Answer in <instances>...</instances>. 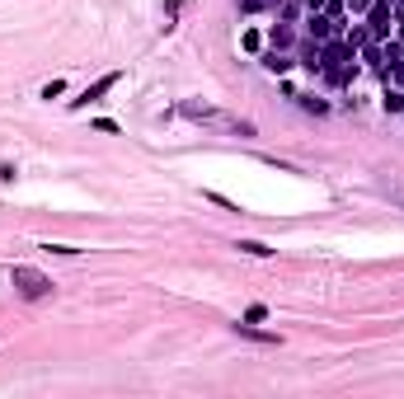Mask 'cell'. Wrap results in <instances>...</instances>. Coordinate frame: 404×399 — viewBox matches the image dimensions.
<instances>
[{"label":"cell","mask_w":404,"mask_h":399,"mask_svg":"<svg viewBox=\"0 0 404 399\" xmlns=\"http://www.w3.org/2000/svg\"><path fill=\"white\" fill-rule=\"evenodd\" d=\"M10 287L19 291L24 301H42V296H52V277L47 272H38V268H28V263H14L10 268Z\"/></svg>","instance_id":"obj_2"},{"label":"cell","mask_w":404,"mask_h":399,"mask_svg":"<svg viewBox=\"0 0 404 399\" xmlns=\"http://www.w3.org/2000/svg\"><path fill=\"white\" fill-rule=\"evenodd\" d=\"M292 99H296L306 113H315V117H325V113H329V103H325V99H315V94H292Z\"/></svg>","instance_id":"obj_9"},{"label":"cell","mask_w":404,"mask_h":399,"mask_svg":"<svg viewBox=\"0 0 404 399\" xmlns=\"http://www.w3.org/2000/svg\"><path fill=\"white\" fill-rule=\"evenodd\" d=\"M62 90H66L62 80H47V85H42V94H38V99H47V103H52V99H57V94H62Z\"/></svg>","instance_id":"obj_13"},{"label":"cell","mask_w":404,"mask_h":399,"mask_svg":"<svg viewBox=\"0 0 404 399\" xmlns=\"http://www.w3.org/2000/svg\"><path fill=\"white\" fill-rule=\"evenodd\" d=\"M245 320H249V324H263V320H268V310H263V306H249Z\"/></svg>","instance_id":"obj_14"},{"label":"cell","mask_w":404,"mask_h":399,"mask_svg":"<svg viewBox=\"0 0 404 399\" xmlns=\"http://www.w3.org/2000/svg\"><path fill=\"white\" fill-rule=\"evenodd\" d=\"M391 24H395V10H391V0H376V5L367 10V38H371V42H381L386 33H391Z\"/></svg>","instance_id":"obj_3"},{"label":"cell","mask_w":404,"mask_h":399,"mask_svg":"<svg viewBox=\"0 0 404 399\" xmlns=\"http://www.w3.org/2000/svg\"><path fill=\"white\" fill-rule=\"evenodd\" d=\"M352 52H357V38H329L325 47H320V76L329 80V85H348L352 80V71H357V66H352Z\"/></svg>","instance_id":"obj_1"},{"label":"cell","mask_w":404,"mask_h":399,"mask_svg":"<svg viewBox=\"0 0 404 399\" xmlns=\"http://www.w3.org/2000/svg\"><path fill=\"white\" fill-rule=\"evenodd\" d=\"M268 42H273V52H287L296 42V33H292V24H273L268 28Z\"/></svg>","instance_id":"obj_6"},{"label":"cell","mask_w":404,"mask_h":399,"mask_svg":"<svg viewBox=\"0 0 404 399\" xmlns=\"http://www.w3.org/2000/svg\"><path fill=\"white\" fill-rule=\"evenodd\" d=\"M117 80H122V76H117V71H108V76H99V80H94V85H90V90H85V94H80V99H76V108H80V103H94V99H104V94L113 90Z\"/></svg>","instance_id":"obj_5"},{"label":"cell","mask_w":404,"mask_h":399,"mask_svg":"<svg viewBox=\"0 0 404 399\" xmlns=\"http://www.w3.org/2000/svg\"><path fill=\"white\" fill-rule=\"evenodd\" d=\"M371 5H376V0H348V10H357V14H367Z\"/></svg>","instance_id":"obj_15"},{"label":"cell","mask_w":404,"mask_h":399,"mask_svg":"<svg viewBox=\"0 0 404 399\" xmlns=\"http://www.w3.org/2000/svg\"><path fill=\"white\" fill-rule=\"evenodd\" d=\"M386 113H404V90H386Z\"/></svg>","instance_id":"obj_12"},{"label":"cell","mask_w":404,"mask_h":399,"mask_svg":"<svg viewBox=\"0 0 404 399\" xmlns=\"http://www.w3.org/2000/svg\"><path fill=\"white\" fill-rule=\"evenodd\" d=\"M391 76H395V80H400V85H404V52H400V62L391 66Z\"/></svg>","instance_id":"obj_18"},{"label":"cell","mask_w":404,"mask_h":399,"mask_svg":"<svg viewBox=\"0 0 404 399\" xmlns=\"http://www.w3.org/2000/svg\"><path fill=\"white\" fill-rule=\"evenodd\" d=\"M277 5H282V0H263V10H277Z\"/></svg>","instance_id":"obj_19"},{"label":"cell","mask_w":404,"mask_h":399,"mask_svg":"<svg viewBox=\"0 0 404 399\" xmlns=\"http://www.w3.org/2000/svg\"><path fill=\"white\" fill-rule=\"evenodd\" d=\"M263 71L282 76V71H292V57H287V52H273V47H268V52H263Z\"/></svg>","instance_id":"obj_7"},{"label":"cell","mask_w":404,"mask_h":399,"mask_svg":"<svg viewBox=\"0 0 404 399\" xmlns=\"http://www.w3.org/2000/svg\"><path fill=\"white\" fill-rule=\"evenodd\" d=\"M235 334L249 338V343H263V348H282V334H268V329H259V324H235Z\"/></svg>","instance_id":"obj_4"},{"label":"cell","mask_w":404,"mask_h":399,"mask_svg":"<svg viewBox=\"0 0 404 399\" xmlns=\"http://www.w3.org/2000/svg\"><path fill=\"white\" fill-rule=\"evenodd\" d=\"M179 113H183V117H202V122H212V117H217V113H212V108H207V103H193V99L183 103Z\"/></svg>","instance_id":"obj_10"},{"label":"cell","mask_w":404,"mask_h":399,"mask_svg":"<svg viewBox=\"0 0 404 399\" xmlns=\"http://www.w3.org/2000/svg\"><path fill=\"white\" fill-rule=\"evenodd\" d=\"M14 174H19V169H14L10 160H5V165H0V179H5V183H14Z\"/></svg>","instance_id":"obj_17"},{"label":"cell","mask_w":404,"mask_h":399,"mask_svg":"<svg viewBox=\"0 0 404 399\" xmlns=\"http://www.w3.org/2000/svg\"><path fill=\"white\" fill-rule=\"evenodd\" d=\"M235 249H240V254H254V258H268V254H273V249L263 245V240H240Z\"/></svg>","instance_id":"obj_11"},{"label":"cell","mask_w":404,"mask_h":399,"mask_svg":"<svg viewBox=\"0 0 404 399\" xmlns=\"http://www.w3.org/2000/svg\"><path fill=\"white\" fill-rule=\"evenodd\" d=\"M240 10H245V14H259V10H263V0H240Z\"/></svg>","instance_id":"obj_16"},{"label":"cell","mask_w":404,"mask_h":399,"mask_svg":"<svg viewBox=\"0 0 404 399\" xmlns=\"http://www.w3.org/2000/svg\"><path fill=\"white\" fill-rule=\"evenodd\" d=\"M320 47H325V42H301V66H306V71H320Z\"/></svg>","instance_id":"obj_8"}]
</instances>
